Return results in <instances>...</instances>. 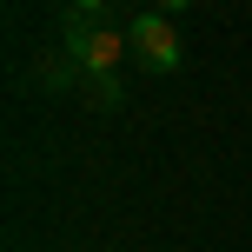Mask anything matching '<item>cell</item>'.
<instances>
[{
  "mask_svg": "<svg viewBox=\"0 0 252 252\" xmlns=\"http://www.w3.org/2000/svg\"><path fill=\"white\" fill-rule=\"evenodd\" d=\"M126 40H133V53H139V66H146V73H179V60H186L173 13H159V7L139 13V20L126 27Z\"/></svg>",
  "mask_w": 252,
  "mask_h": 252,
  "instance_id": "1",
  "label": "cell"
},
{
  "mask_svg": "<svg viewBox=\"0 0 252 252\" xmlns=\"http://www.w3.org/2000/svg\"><path fill=\"white\" fill-rule=\"evenodd\" d=\"M66 53H73L87 73H120V53L133 47L126 33H113V27H66V40H60Z\"/></svg>",
  "mask_w": 252,
  "mask_h": 252,
  "instance_id": "2",
  "label": "cell"
},
{
  "mask_svg": "<svg viewBox=\"0 0 252 252\" xmlns=\"http://www.w3.org/2000/svg\"><path fill=\"white\" fill-rule=\"evenodd\" d=\"M27 80H33L40 93H73V87H87V66H80L66 47H40L33 66H27Z\"/></svg>",
  "mask_w": 252,
  "mask_h": 252,
  "instance_id": "3",
  "label": "cell"
},
{
  "mask_svg": "<svg viewBox=\"0 0 252 252\" xmlns=\"http://www.w3.org/2000/svg\"><path fill=\"white\" fill-rule=\"evenodd\" d=\"M87 106L120 113V106H126V80H120V73H87Z\"/></svg>",
  "mask_w": 252,
  "mask_h": 252,
  "instance_id": "4",
  "label": "cell"
},
{
  "mask_svg": "<svg viewBox=\"0 0 252 252\" xmlns=\"http://www.w3.org/2000/svg\"><path fill=\"white\" fill-rule=\"evenodd\" d=\"M66 27H106V0H66Z\"/></svg>",
  "mask_w": 252,
  "mask_h": 252,
  "instance_id": "5",
  "label": "cell"
},
{
  "mask_svg": "<svg viewBox=\"0 0 252 252\" xmlns=\"http://www.w3.org/2000/svg\"><path fill=\"white\" fill-rule=\"evenodd\" d=\"M146 7H159V13H179V7H186V0H146Z\"/></svg>",
  "mask_w": 252,
  "mask_h": 252,
  "instance_id": "6",
  "label": "cell"
}]
</instances>
